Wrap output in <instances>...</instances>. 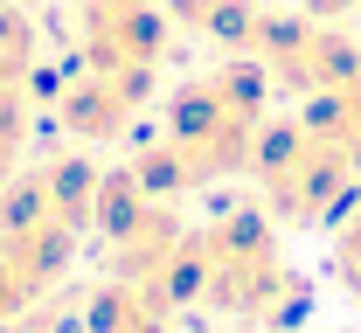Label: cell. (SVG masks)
<instances>
[{"instance_id": "cell-1", "label": "cell", "mask_w": 361, "mask_h": 333, "mask_svg": "<svg viewBox=\"0 0 361 333\" xmlns=\"http://www.w3.org/2000/svg\"><path fill=\"white\" fill-rule=\"evenodd\" d=\"M257 174H264V194L278 215L292 222H319L348 201V181H355V160L341 146H326L313 125H285L278 139L257 153Z\"/></svg>"}, {"instance_id": "cell-2", "label": "cell", "mask_w": 361, "mask_h": 333, "mask_svg": "<svg viewBox=\"0 0 361 333\" xmlns=\"http://www.w3.org/2000/svg\"><path fill=\"white\" fill-rule=\"evenodd\" d=\"M334 271H341V285L361 299V208L341 222V237H334Z\"/></svg>"}]
</instances>
